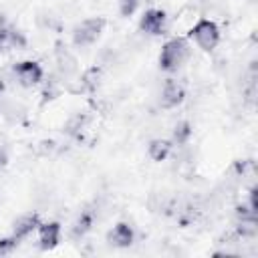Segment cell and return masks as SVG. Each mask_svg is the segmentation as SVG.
I'll list each match as a JSON object with an SVG mask.
<instances>
[{"label": "cell", "mask_w": 258, "mask_h": 258, "mask_svg": "<svg viewBox=\"0 0 258 258\" xmlns=\"http://www.w3.org/2000/svg\"><path fill=\"white\" fill-rule=\"evenodd\" d=\"M16 244H18V240L10 234V236H6V238H0V256H4V254H10L14 248H16Z\"/></svg>", "instance_id": "16"}, {"label": "cell", "mask_w": 258, "mask_h": 258, "mask_svg": "<svg viewBox=\"0 0 258 258\" xmlns=\"http://www.w3.org/2000/svg\"><path fill=\"white\" fill-rule=\"evenodd\" d=\"M62 228L58 222H40L38 226V246L42 250H54L60 244Z\"/></svg>", "instance_id": "9"}, {"label": "cell", "mask_w": 258, "mask_h": 258, "mask_svg": "<svg viewBox=\"0 0 258 258\" xmlns=\"http://www.w3.org/2000/svg\"><path fill=\"white\" fill-rule=\"evenodd\" d=\"M171 147H173V143L169 139H151L147 145V155L151 161L159 163V161L167 159V155L171 153Z\"/></svg>", "instance_id": "12"}, {"label": "cell", "mask_w": 258, "mask_h": 258, "mask_svg": "<svg viewBox=\"0 0 258 258\" xmlns=\"http://www.w3.org/2000/svg\"><path fill=\"white\" fill-rule=\"evenodd\" d=\"M189 42L185 38H171L167 40L163 46H161V52H159V67L161 71H167V73H173L177 69L183 67V62L189 58Z\"/></svg>", "instance_id": "1"}, {"label": "cell", "mask_w": 258, "mask_h": 258, "mask_svg": "<svg viewBox=\"0 0 258 258\" xmlns=\"http://www.w3.org/2000/svg\"><path fill=\"white\" fill-rule=\"evenodd\" d=\"M93 224H95V212H93V210H83V212L73 220V224H71V228H69V236H71L73 240H81V238H85V236L91 232Z\"/></svg>", "instance_id": "11"}, {"label": "cell", "mask_w": 258, "mask_h": 258, "mask_svg": "<svg viewBox=\"0 0 258 258\" xmlns=\"http://www.w3.org/2000/svg\"><path fill=\"white\" fill-rule=\"evenodd\" d=\"M26 46V38L24 34L10 26L2 16H0V52H6L10 48H24Z\"/></svg>", "instance_id": "7"}, {"label": "cell", "mask_w": 258, "mask_h": 258, "mask_svg": "<svg viewBox=\"0 0 258 258\" xmlns=\"http://www.w3.org/2000/svg\"><path fill=\"white\" fill-rule=\"evenodd\" d=\"M105 24H107V20L103 16H91V18L81 20L73 28V44L77 48H87V46L95 44L101 38Z\"/></svg>", "instance_id": "2"}, {"label": "cell", "mask_w": 258, "mask_h": 258, "mask_svg": "<svg viewBox=\"0 0 258 258\" xmlns=\"http://www.w3.org/2000/svg\"><path fill=\"white\" fill-rule=\"evenodd\" d=\"M42 77H44V71L36 60H20L12 64V79L24 89L36 87L42 81Z\"/></svg>", "instance_id": "4"}, {"label": "cell", "mask_w": 258, "mask_h": 258, "mask_svg": "<svg viewBox=\"0 0 258 258\" xmlns=\"http://www.w3.org/2000/svg\"><path fill=\"white\" fill-rule=\"evenodd\" d=\"M189 38L196 42L198 48L204 52H212L218 42H220V28L214 20L210 18H200L191 28H189Z\"/></svg>", "instance_id": "3"}, {"label": "cell", "mask_w": 258, "mask_h": 258, "mask_svg": "<svg viewBox=\"0 0 258 258\" xmlns=\"http://www.w3.org/2000/svg\"><path fill=\"white\" fill-rule=\"evenodd\" d=\"M85 129H87V117L85 115H73L64 125V133H69L71 137H77V139H81Z\"/></svg>", "instance_id": "13"}, {"label": "cell", "mask_w": 258, "mask_h": 258, "mask_svg": "<svg viewBox=\"0 0 258 258\" xmlns=\"http://www.w3.org/2000/svg\"><path fill=\"white\" fill-rule=\"evenodd\" d=\"M135 240V230L129 222H117L107 232V242L115 248H129Z\"/></svg>", "instance_id": "8"}, {"label": "cell", "mask_w": 258, "mask_h": 258, "mask_svg": "<svg viewBox=\"0 0 258 258\" xmlns=\"http://www.w3.org/2000/svg\"><path fill=\"white\" fill-rule=\"evenodd\" d=\"M165 26H167V14L165 10L161 8H149L141 14L139 18V28L141 32L145 34H151V36H157V34H163L165 32Z\"/></svg>", "instance_id": "5"}, {"label": "cell", "mask_w": 258, "mask_h": 258, "mask_svg": "<svg viewBox=\"0 0 258 258\" xmlns=\"http://www.w3.org/2000/svg\"><path fill=\"white\" fill-rule=\"evenodd\" d=\"M185 99V87L183 83H179L177 79H165L163 87H161V97H159V105L163 109H175L183 103Z\"/></svg>", "instance_id": "6"}, {"label": "cell", "mask_w": 258, "mask_h": 258, "mask_svg": "<svg viewBox=\"0 0 258 258\" xmlns=\"http://www.w3.org/2000/svg\"><path fill=\"white\" fill-rule=\"evenodd\" d=\"M139 2L141 0H119V12H121V16H131L137 10Z\"/></svg>", "instance_id": "15"}, {"label": "cell", "mask_w": 258, "mask_h": 258, "mask_svg": "<svg viewBox=\"0 0 258 258\" xmlns=\"http://www.w3.org/2000/svg\"><path fill=\"white\" fill-rule=\"evenodd\" d=\"M6 163V155H4V151L0 149V165H4Z\"/></svg>", "instance_id": "17"}, {"label": "cell", "mask_w": 258, "mask_h": 258, "mask_svg": "<svg viewBox=\"0 0 258 258\" xmlns=\"http://www.w3.org/2000/svg\"><path fill=\"white\" fill-rule=\"evenodd\" d=\"M38 226H40V216L38 214H24V216H20V218L14 220V224H12V236L18 242H22L32 232H36Z\"/></svg>", "instance_id": "10"}, {"label": "cell", "mask_w": 258, "mask_h": 258, "mask_svg": "<svg viewBox=\"0 0 258 258\" xmlns=\"http://www.w3.org/2000/svg\"><path fill=\"white\" fill-rule=\"evenodd\" d=\"M191 137V125L187 121H179L175 127H173V137H171V143H177V145H185Z\"/></svg>", "instance_id": "14"}]
</instances>
